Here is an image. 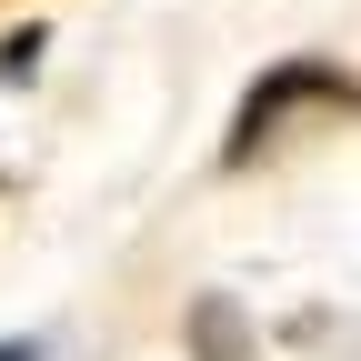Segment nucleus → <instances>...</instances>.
<instances>
[{
    "label": "nucleus",
    "mask_w": 361,
    "mask_h": 361,
    "mask_svg": "<svg viewBox=\"0 0 361 361\" xmlns=\"http://www.w3.org/2000/svg\"><path fill=\"white\" fill-rule=\"evenodd\" d=\"M341 90H351V80L322 71V61H281V71H271L251 101H241V121H231V161H251V151H261V130H281L301 101H341Z\"/></svg>",
    "instance_id": "f257e3e1"
},
{
    "label": "nucleus",
    "mask_w": 361,
    "mask_h": 361,
    "mask_svg": "<svg viewBox=\"0 0 361 361\" xmlns=\"http://www.w3.org/2000/svg\"><path fill=\"white\" fill-rule=\"evenodd\" d=\"M191 341H201V361H251V351H241V311H231V301H201V311H191Z\"/></svg>",
    "instance_id": "f03ea898"
},
{
    "label": "nucleus",
    "mask_w": 361,
    "mask_h": 361,
    "mask_svg": "<svg viewBox=\"0 0 361 361\" xmlns=\"http://www.w3.org/2000/svg\"><path fill=\"white\" fill-rule=\"evenodd\" d=\"M40 71V30H11V40H0V80H30Z\"/></svg>",
    "instance_id": "7ed1b4c3"
},
{
    "label": "nucleus",
    "mask_w": 361,
    "mask_h": 361,
    "mask_svg": "<svg viewBox=\"0 0 361 361\" xmlns=\"http://www.w3.org/2000/svg\"><path fill=\"white\" fill-rule=\"evenodd\" d=\"M0 361H30V341H0Z\"/></svg>",
    "instance_id": "20e7f679"
}]
</instances>
